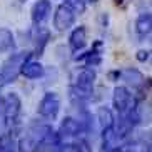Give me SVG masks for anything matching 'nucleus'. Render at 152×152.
Returning <instances> with one entry per match:
<instances>
[{"instance_id":"1","label":"nucleus","mask_w":152,"mask_h":152,"mask_svg":"<svg viewBox=\"0 0 152 152\" xmlns=\"http://www.w3.org/2000/svg\"><path fill=\"white\" fill-rule=\"evenodd\" d=\"M54 134H55V130L50 124L35 122L20 137V140L17 144V152H37L42 144L49 137H52Z\"/></svg>"},{"instance_id":"2","label":"nucleus","mask_w":152,"mask_h":152,"mask_svg":"<svg viewBox=\"0 0 152 152\" xmlns=\"http://www.w3.org/2000/svg\"><path fill=\"white\" fill-rule=\"evenodd\" d=\"M97 79L94 69L90 67H84L80 72H77L75 79H74V85L70 87V95L72 99L79 104L87 102L92 94H94V84Z\"/></svg>"},{"instance_id":"3","label":"nucleus","mask_w":152,"mask_h":152,"mask_svg":"<svg viewBox=\"0 0 152 152\" xmlns=\"http://www.w3.org/2000/svg\"><path fill=\"white\" fill-rule=\"evenodd\" d=\"M30 60V54L28 52H17V54H12L2 65V70H0V85H7L12 84V82L17 80V77L20 75L22 72L23 64Z\"/></svg>"},{"instance_id":"4","label":"nucleus","mask_w":152,"mask_h":152,"mask_svg":"<svg viewBox=\"0 0 152 152\" xmlns=\"http://www.w3.org/2000/svg\"><path fill=\"white\" fill-rule=\"evenodd\" d=\"M20 110H22V102H20V97L15 92H10L2 99V114H4L7 130L15 127V124L18 122Z\"/></svg>"},{"instance_id":"5","label":"nucleus","mask_w":152,"mask_h":152,"mask_svg":"<svg viewBox=\"0 0 152 152\" xmlns=\"http://www.w3.org/2000/svg\"><path fill=\"white\" fill-rule=\"evenodd\" d=\"M112 102H114V107H115V110H117L119 115H125V114L132 112L134 109H137L135 95L132 94L127 87H124V85H119V87L114 89Z\"/></svg>"},{"instance_id":"6","label":"nucleus","mask_w":152,"mask_h":152,"mask_svg":"<svg viewBox=\"0 0 152 152\" xmlns=\"http://www.w3.org/2000/svg\"><path fill=\"white\" fill-rule=\"evenodd\" d=\"M60 110V97L55 92H47L39 104V114L45 121H55Z\"/></svg>"},{"instance_id":"7","label":"nucleus","mask_w":152,"mask_h":152,"mask_svg":"<svg viewBox=\"0 0 152 152\" xmlns=\"http://www.w3.org/2000/svg\"><path fill=\"white\" fill-rule=\"evenodd\" d=\"M80 129H82V124L79 121H75L74 117H65L60 122V127H58V132H57V139L60 145L69 144L70 140L77 139L79 134H80Z\"/></svg>"},{"instance_id":"8","label":"nucleus","mask_w":152,"mask_h":152,"mask_svg":"<svg viewBox=\"0 0 152 152\" xmlns=\"http://www.w3.org/2000/svg\"><path fill=\"white\" fill-rule=\"evenodd\" d=\"M75 12L69 7L67 4H62L58 5V9L55 10V15H54V25L57 30H67L74 25L75 22Z\"/></svg>"},{"instance_id":"9","label":"nucleus","mask_w":152,"mask_h":152,"mask_svg":"<svg viewBox=\"0 0 152 152\" xmlns=\"http://www.w3.org/2000/svg\"><path fill=\"white\" fill-rule=\"evenodd\" d=\"M50 9H52L50 0H37L32 7V22L35 25H40L45 18L49 17Z\"/></svg>"},{"instance_id":"10","label":"nucleus","mask_w":152,"mask_h":152,"mask_svg":"<svg viewBox=\"0 0 152 152\" xmlns=\"http://www.w3.org/2000/svg\"><path fill=\"white\" fill-rule=\"evenodd\" d=\"M121 77L125 80V84L132 85V89L135 90H142L144 85H145V77L137 69H125L121 72Z\"/></svg>"},{"instance_id":"11","label":"nucleus","mask_w":152,"mask_h":152,"mask_svg":"<svg viewBox=\"0 0 152 152\" xmlns=\"http://www.w3.org/2000/svg\"><path fill=\"white\" fill-rule=\"evenodd\" d=\"M85 28L84 27H77L72 30L70 37H69V45H70L72 52H79L85 47V40H87V37H85Z\"/></svg>"},{"instance_id":"12","label":"nucleus","mask_w":152,"mask_h":152,"mask_svg":"<svg viewBox=\"0 0 152 152\" xmlns=\"http://www.w3.org/2000/svg\"><path fill=\"white\" fill-rule=\"evenodd\" d=\"M135 30H137V35L140 37V39L149 37V34H151V30H152V17H151V14H149V12L140 14L137 17V22H135Z\"/></svg>"},{"instance_id":"13","label":"nucleus","mask_w":152,"mask_h":152,"mask_svg":"<svg viewBox=\"0 0 152 152\" xmlns=\"http://www.w3.org/2000/svg\"><path fill=\"white\" fill-rule=\"evenodd\" d=\"M23 75L27 77V79H39V77L44 75V67H42L40 62H34V60H27V62L23 64L22 67V72Z\"/></svg>"},{"instance_id":"14","label":"nucleus","mask_w":152,"mask_h":152,"mask_svg":"<svg viewBox=\"0 0 152 152\" xmlns=\"http://www.w3.org/2000/svg\"><path fill=\"white\" fill-rule=\"evenodd\" d=\"M97 121H99V124H100V127H102V130H104V129H109V127H114L115 119H114V114H112V110L109 107H99Z\"/></svg>"},{"instance_id":"15","label":"nucleus","mask_w":152,"mask_h":152,"mask_svg":"<svg viewBox=\"0 0 152 152\" xmlns=\"http://www.w3.org/2000/svg\"><path fill=\"white\" fill-rule=\"evenodd\" d=\"M34 40H35V54L42 55L45 45H47V40H49V30H45V28H42V27H37Z\"/></svg>"},{"instance_id":"16","label":"nucleus","mask_w":152,"mask_h":152,"mask_svg":"<svg viewBox=\"0 0 152 152\" xmlns=\"http://www.w3.org/2000/svg\"><path fill=\"white\" fill-rule=\"evenodd\" d=\"M14 34L9 30V28H0V52L5 54L9 50L14 49Z\"/></svg>"},{"instance_id":"17","label":"nucleus","mask_w":152,"mask_h":152,"mask_svg":"<svg viewBox=\"0 0 152 152\" xmlns=\"http://www.w3.org/2000/svg\"><path fill=\"white\" fill-rule=\"evenodd\" d=\"M0 152H17V144L12 134H2L0 135Z\"/></svg>"},{"instance_id":"18","label":"nucleus","mask_w":152,"mask_h":152,"mask_svg":"<svg viewBox=\"0 0 152 152\" xmlns=\"http://www.w3.org/2000/svg\"><path fill=\"white\" fill-rule=\"evenodd\" d=\"M65 4H67L69 7H70V9L75 12V14H79V15H80L82 12L85 10V4L82 2V0H67Z\"/></svg>"},{"instance_id":"19","label":"nucleus","mask_w":152,"mask_h":152,"mask_svg":"<svg viewBox=\"0 0 152 152\" xmlns=\"http://www.w3.org/2000/svg\"><path fill=\"white\" fill-rule=\"evenodd\" d=\"M149 50H139L137 55H135V58H137L139 62H145V60H149Z\"/></svg>"},{"instance_id":"20","label":"nucleus","mask_w":152,"mask_h":152,"mask_svg":"<svg viewBox=\"0 0 152 152\" xmlns=\"http://www.w3.org/2000/svg\"><path fill=\"white\" fill-rule=\"evenodd\" d=\"M110 152H129L127 149H124V147H115V149H112Z\"/></svg>"},{"instance_id":"21","label":"nucleus","mask_w":152,"mask_h":152,"mask_svg":"<svg viewBox=\"0 0 152 152\" xmlns=\"http://www.w3.org/2000/svg\"><path fill=\"white\" fill-rule=\"evenodd\" d=\"M84 4H95V2H99V0H82Z\"/></svg>"},{"instance_id":"22","label":"nucleus","mask_w":152,"mask_h":152,"mask_svg":"<svg viewBox=\"0 0 152 152\" xmlns=\"http://www.w3.org/2000/svg\"><path fill=\"white\" fill-rule=\"evenodd\" d=\"M114 2H115V5H122V4H124V0H114Z\"/></svg>"},{"instance_id":"23","label":"nucleus","mask_w":152,"mask_h":152,"mask_svg":"<svg viewBox=\"0 0 152 152\" xmlns=\"http://www.w3.org/2000/svg\"><path fill=\"white\" fill-rule=\"evenodd\" d=\"M18 2H20V4H25V2H27V0H18Z\"/></svg>"}]
</instances>
